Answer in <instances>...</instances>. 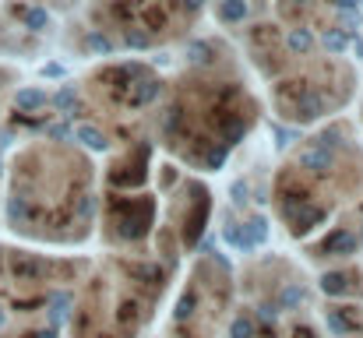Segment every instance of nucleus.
I'll return each mask as SVG.
<instances>
[{
	"label": "nucleus",
	"mask_w": 363,
	"mask_h": 338,
	"mask_svg": "<svg viewBox=\"0 0 363 338\" xmlns=\"http://www.w3.org/2000/svg\"><path fill=\"white\" fill-rule=\"evenodd\" d=\"M187 60H191V64H205V60H208V43H191Z\"/></svg>",
	"instance_id": "obj_14"
},
{
	"label": "nucleus",
	"mask_w": 363,
	"mask_h": 338,
	"mask_svg": "<svg viewBox=\"0 0 363 338\" xmlns=\"http://www.w3.org/2000/svg\"><path fill=\"white\" fill-rule=\"evenodd\" d=\"M60 74H64L60 64H46V67H43V78H60Z\"/></svg>",
	"instance_id": "obj_19"
},
{
	"label": "nucleus",
	"mask_w": 363,
	"mask_h": 338,
	"mask_svg": "<svg viewBox=\"0 0 363 338\" xmlns=\"http://www.w3.org/2000/svg\"><path fill=\"white\" fill-rule=\"evenodd\" d=\"M43 271H46V264H43V261L14 257V275H21V278H35V275H43Z\"/></svg>",
	"instance_id": "obj_9"
},
{
	"label": "nucleus",
	"mask_w": 363,
	"mask_h": 338,
	"mask_svg": "<svg viewBox=\"0 0 363 338\" xmlns=\"http://www.w3.org/2000/svg\"><path fill=\"white\" fill-rule=\"evenodd\" d=\"M300 300H303V289H300V286H289V289L282 293V303H286V307H293V303H300Z\"/></svg>",
	"instance_id": "obj_17"
},
{
	"label": "nucleus",
	"mask_w": 363,
	"mask_h": 338,
	"mask_svg": "<svg viewBox=\"0 0 363 338\" xmlns=\"http://www.w3.org/2000/svg\"><path fill=\"white\" fill-rule=\"evenodd\" d=\"M159 92H162V85H159V81H141V85L134 89V96L127 99V106H130V110H138V106H148V103H152Z\"/></svg>",
	"instance_id": "obj_6"
},
{
	"label": "nucleus",
	"mask_w": 363,
	"mask_h": 338,
	"mask_svg": "<svg viewBox=\"0 0 363 338\" xmlns=\"http://www.w3.org/2000/svg\"><path fill=\"white\" fill-rule=\"evenodd\" d=\"M321 46H325L328 53H346V46H350V35H346V32H335V28H328V32L321 35Z\"/></svg>",
	"instance_id": "obj_8"
},
{
	"label": "nucleus",
	"mask_w": 363,
	"mask_h": 338,
	"mask_svg": "<svg viewBox=\"0 0 363 338\" xmlns=\"http://www.w3.org/2000/svg\"><path fill=\"white\" fill-rule=\"evenodd\" d=\"M0 328H4V310H0Z\"/></svg>",
	"instance_id": "obj_24"
},
{
	"label": "nucleus",
	"mask_w": 363,
	"mask_h": 338,
	"mask_svg": "<svg viewBox=\"0 0 363 338\" xmlns=\"http://www.w3.org/2000/svg\"><path fill=\"white\" fill-rule=\"evenodd\" d=\"M74 99H78V92H74V85H64V89L57 92V99H53V103H57L60 110H71V103H74Z\"/></svg>",
	"instance_id": "obj_15"
},
{
	"label": "nucleus",
	"mask_w": 363,
	"mask_h": 338,
	"mask_svg": "<svg viewBox=\"0 0 363 338\" xmlns=\"http://www.w3.org/2000/svg\"><path fill=\"white\" fill-rule=\"evenodd\" d=\"M46 103H50V96L43 89H18V96H14V106L21 113H35V110H43Z\"/></svg>",
	"instance_id": "obj_1"
},
{
	"label": "nucleus",
	"mask_w": 363,
	"mask_h": 338,
	"mask_svg": "<svg viewBox=\"0 0 363 338\" xmlns=\"http://www.w3.org/2000/svg\"><path fill=\"white\" fill-rule=\"evenodd\" d=\"M325 321H328V328H332L335 335H346V332H350V325L339 317V310H328V314H325Z\"/></svg>",
	"instance_id": "obj_16"
},
{
	"label": "nucleus",
	"mask_w": 363,
	"mask_h": 338,
	"mask_svg": "<svg viewBox=\"0 0 363 338\" xmlns=\"http://www.w3.org/2000/svg\"><path fill=\"white\" fill-rule=\"evenodd\" d=\"M187 7H191V11H198V7H205V0H187Z\"/></svg>",
	"instance_id": "obj_23"
},
{
	"label": "nucleus",
	"mask_w": 363,
	"mask_h": 338,
	"mask_svg": "<svg viewBox=\"0 0 363 338\" xmlns=\"http://www.w3.org/2000/svg\"><path fill=\"white\" fill-rule=\"evenodd\" d=\"M247 18V0H223L219 4V21L223 25H240Z\"/></svg>",
	"instance_id": "obj_4"
},
{
	"label": "nucleus",
	"mask_w": 363,
	"mask_h": 338,
	"mask_svg": "<svg viewBox=\"0 0 363 338\" xmlns=\"http://www.w3.org/2000/svg\"><path fill=\"white\" fill-rule=\"evenodd\" d=\"M50 25V14L43 11V7H28L25 11V28H32V32H43Z\"/></svg>",
	"instance_id": "obj_10"
},
{
	"label": "nucleus",
	"mask_w": 363,
	"mask_h": 338,
	"mask_svg": "<svg viewBox=\"0 0 363 338\" xmlns=\"http://www.w3.org/2000/svg\"><path fill=\"white\" fill-rule=\"evenodd\" d=\"M89 50H96V53H113V43H110L106 35L92 32V35H89Z\"/></svg>",
	"instance_id": "obj_13"
},
{
	"label": "nucleus",
	"mask_w": 363,
	"mask_h": 338,
	"mask_svg": "<svg viewBox=\"0 0 363 338\" xmlns=\"http://www.w3.org/2000/svg\"><path fill=\"white\" fill-rule=\"evenodd\" d=\"M321 113H325V103H321V96L307 92V96H303V99L296 103V113H293V116H296V120H318Z\"/></svg>",
	"instance_id": "obj_5"
},
{
	"label": "nucleus",
	"mask_w": 363,
	"mask_h": 338,
	"mask_svg": "<svg viewBox=\"0 0 363 338\" xmlns=\"http://www.w3.org/2000/svg\"><path fill=\"white\" fill-rule=\"evenodd\" d=\"M350 43L357 46V53H360V60H363V35L360 32H353V35H350Z\"/></svg>",
	"instance_id": "obj_22"
},
{
	"label": "nucleus",
	"mask_w": 363,
	"mask_h": 338,
	"mask_svg": "<svg viewBox=\"0 0 363 338\" xmlns=\"http://www.w3.org/2000/svg\"><path fill=\"white\" fill-rule=\"evenodd\" d=\"M243 130H247V127H243L240 120H230V123H223V134H226V145H237V141H240V137H243Z\"/></svg>",
	"instance_id": "obj_12"
},
{
	"label": "nucleus",
	"mask_w": 363,
	"mask_h": 338,
	"mask_svg": "<svg viewBox=\"0 0 363 338\" xmlns=\"http://www.w3.org/2000/svg\"><path fill=\"white\" fill-rule=\"evenodd\" d=\"M233 335H237V338H250V321H237Z\"/></svg>",
	"instance_id": "obj_20"
},
{
	"label": "nucleus",
	"mask_w": 363,
	"mask_h": 338,
	"mask_svg": "<svg viewBox=\"0 0 363 338\" xmlns=\"http://www.w3.org/2000/svg\"><path fill=\"white\" fill-rule=\"evenodd\" d=\"M303 166H311L314 173H328L332 169V155L328 152H307L303 155Z\"/></svg>",
	"instance_id": "obj_11"
},
{
	"label": "nucleus",
	"mask_w": 363,
	"mask_h": 338,
	"mask_svg": "<svg viewBox=\"0 0 363 338\" xmlns=\"http://www.w3.org/2000/svg\"><path fill=\"white\" fill-rule=\"evenodd\" d=\"M321 250H328V254H339V257H346V254H353L357 250V236H350V232H342V229H335L328 240H325V247Z\"/></svg>",
	"instance_id": "obj_2"
},
{
	"label": "nucleus",
	"mask_w": 363,
	"mask_h": 338,
	"mask_svg": "<svg viewBox=\"0 0 363 338\" xmlns=\"http://www.w3.org/2000/svg\"><path fill=\"white\" fill-rule=\"evenodd\" d=\"M286 43H289V50H293V53H311L318 39H314L307 28H293V32L286 35Z\"/></svg>",
	"instance_id": "obj_7"
},
{
	"label": "nucleus",
	"mask_w": 363,
	"mask_h": 338,
	"mask_svg": "<svg viewBox=\"0 0 363 338\" xmlns=\"http://www.w3.org/2000/svg\"><path fill=\"white\" fill-rule=\"evenodd\" d=\"M127 46L141 50V46H148V39H145V35H138V32H130V35H127Z\"/></svg>",
	"instance_id": "obj_18"
},
{
	"label": "nucleus",
	"mask_w": 363,
	"mask_h": 338,
	"mask_svg": "<svg viewBox=\"0 0 363 338\" xmlns=\"http://www.w3.org/2000/svg\"><path fill=\"white\" fill-rule=\"evenodd\" d=\"M74 141H82V145L92 148V152H103V148H106V137H103L92 123H78V127H74Z\"/></svg>",
	"instance_id": "obj_3"
},
{
	"label": "nucleus",
	"mask_w": 363,
	"mask_h": 338,
	"mask_svg": "<svg viewBox=\"0 0 363 338\" xmlns=\"http://www.w3.org/2000/svg\"><path fill=\"white\" fill-rule=\"evenodd\" d=\"M332 4H335L339 11H357V4H360V0H332Z\"/></svg>",
	"instance_id": "obj_21"
}]
</instances>
